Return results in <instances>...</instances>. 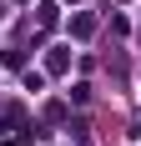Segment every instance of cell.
<instances>
[{
    "mask_svg": "<svg viewBox=\"0 0 141 146\" xmlns=\"http://www.w3.org/2000/svg\"><path fill=\"white\" fill-rule=\"evenodd\" d=\"M91 25H96L91 15H76V20H70V30H76V35H91Z\"/></svg>",
    "mask_w": 141,
    "mask_h": 146,
    "instance_id": "obj_1",
    "label": "cell"
}]
</instances>
